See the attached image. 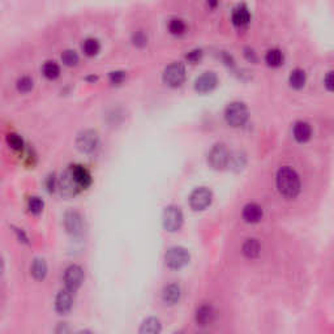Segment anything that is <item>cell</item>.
Masks as SVG:
<instances>
[{
	"label": "cell",
	"instance_id": "f35d334b",
	"mask_svg": "<svg viewBox=\"0 0 334 334\" xmlns=\"http://www.w3.org/2000/svg\"><path fill=\"white\" fill-rule=\"evenodd\" d=\"M205 3L209 9H217L220 5V0H205Z\"/></svg>",
	"mask_w": 334,
	"mask_h": 334
},
{
	"label": "cell",
	"instance_id": "1f68e13d",
	"mask_svg": "<svg viewBox=\"0 0 334 334\" xmlns=\"http://www.w3.org/2000/svg\"><path fill=\"white\" fill-rule=\"evenodd\" d=\"M43 207H45V204H43V201H42L39 197H30V200H29L28 203V208L29 210H30V213L37 216V214L42 213Z\"/></svg>",
	"mask_w": 334,
	"mask_h": 334
},
{
	"label": "cell",
	"instance_id": "8992f818",
	"mask_svg": "<svg viewBox=\"0 0 334 334\" xmlns=\"http://www.w3.org/2000/svg\"><path fill=\"white\" fill-rule=\"evenodd\" d=\"M230 162V154L223 144H216L209 153V163L216 170H222Z\"/></svg>",
	"mask_w": 334,
	"mask_h": 334
},
{
	"label": "cell",
	"instance_id": "d590c367",
	"mask_svg": "<svg viewBox=\"0 0 334 334\" xmlns=\"http://www.w3.org/2000/svg\"><path fill=\"white\" fill-rule=\"evenodd\" d=\"M244 56L248 62H251V63L257 62V55H256V52L253 51L252 48H249V47L244 48Z\"/></svg>",
	"mask_w": 334,
	"mask_h": 334
},
{
	"label": "cell",
	"instance_id": "83f0119b",
	"mask_svg": "<svg viewBox=\"0 0 334 334\" xmlns=\"http://www.w3.org/2000/svg\"><path fill=\"white\" fill-rule=\"evenodd\" d=\"M16 86H17V90L21 92V93H28V92H30L34 88V81H33L31 77L22 76L17 80Z\"/></svg>",
	"mask_w": 334,
	"mask_h": 334
},
{
	"label": "cell",
	"instance_id": "7a4b0ae2",
	"mask_svg": "<svg viewBox=\"0 0 334 334\" xmlns=\"http://www.w3.org/2000/svg\"><path fill=\"white\" fill-rule=\"evenodd\" d=\"M248 109L243 102H231L224 110V119L231 127L238 128L248 120Z\"/></svg>",
	"mask_w": 334,
	"mask_h": 334
},
{
	"label": "cell",
	"instance_id": "836d02e7",
	"mask_svg": "<svg viewBox=\"0 0 334 334\" xmlns=\"http://www.w3.org/2000/svg\"><path fill=\"white\" fill-rule=\"evenodd\" d=\"M127 75L123 71H116V72H111L110 73V81L111 84H114V85H119L125 80Z\"/></svg>",
	"mask_w": 334,
	"mask_h": 334
},
{
	"label": "cell",
	"instance_id": "44dd1931",
	"mask_svg": "<svg viewBox=\"0 0 334 334\" xmlns=\"http://www.w3.org/2000/svg\"><path fill=\"white\" fill-rule=\"evenodd\" d=\"M163 300L167 304H175L179 302L180 299V287L175 283H171L169 286H166L163 289Z\"/></svg>",
	"mask_w": 334,
	"mask_h": 334
},
{
	"label": "cell",
	"instance_id": "2e32d148",
	"mask_svg": "<svg viewBox=\"0 0 334 334\" xmlns=\"http://www.w3.org/2000/svg\"><path fill=\"white\" fill-rule=\"evenodd\" d=\"M71 170H72L73 175L76 178L77 183L81 187V190H86L88 187H90L92 184V175H90V172L81 165H73L69 166Z\"/></svg>",
	"mask_w": 334,
	"mask_h": 334
},
{
	"label": "cell",
	"instance_id": "9c48e42d",
	"mask_svg": "<svg viewBox=\"0 0 334 334\" xmlns=\"http://www.w3.org/2000/svg\"><path fill=\"white\" fill-rule=\"evenodd\" d=\"M84 282V270L79 265H71L64 273V283L71 291H77Z\"/></svg>",
	"mask_w": 334,
	"mask_h": 334
},
{
	"label": "cell",
	"instance_id": "ffe728a7",
	"mask_svg": "<svg viewBox=\"0 0 334 334\" xmlns=\"http://www.w3.org/2000/svg\"><path fill=\"white\" fill-rule=\"evenodd\" d=\"M285 62V55L279 48H270L265 54V63L272 68H278Z\"/></svg>",
	"mask_w": 334,
	"mask_h": 334
},
{
	"label": "cell",
	"instance_id": "52a82bcc",
	"mask_svg": "<svg viewBox=\"0 0 334 334\" xmlns=\"http://www.w3.org/2000/svg\"><path fill=\"white\" fill-rule=\"evenodd\" d=\"M100 136L93 129H86L77 136L76 145L83 153H92L98 148Z\"/></svg>",
	"mask_w": 334,
	"mask_h": 334
},
{
	"label": "cell",
	"instance_id": "ac0fdd59",
	"mask_svg": "<svg viewBox=\"0 0 334 334\" xmlns=\"http://www.w3.org/2000/svg\"><path fill=\"white\" fill-rule=\"evenodd\" d=\"M214 316H216V314H214L213 307L208 306V304H205V306H201L196 312L197 324L200 325V327H207V325H209V324H212V323H213Z\"/></svg>",
	"mask_w": 334,
	"mask_h": 334
},
{
	"label": "cell",
	"instance_id": "30bf717a",
	"mask_svg": "<svg viewBox=\"0 0 334 334\" xmlns=\"http://www.w3.org/2000/svg\"><path fill=\"white\" fill-rule=\"evenodd\" d=\"M252 16L249 8L245 4H238L236 7L232 9L231 13V22L235 28L238 29H245L248 28V25L251 24Z\"/></svg>",
	"mask_w": 334,
	"mask_h": 334
},
{
	"label": "cell",
	"instance_id": "ba28073f",
	"mask_svg": "<svg viewBox=\"0 0 334 334\" xmlns=\"http://www.w3.org/2000/svg\"><path fill=\"white\" fill-rule=\"evenodd\" d=\"M183 224V213L182 210L178 207L166 208L165 213H163V226L167 231H178Z\"/></svg>",
	"mask_w": 334,
	"mask_h": 334
},
{
	"label": "cell",
	"instance_id": "9a60e30c",
	"mask_svg": "<svg viewBox=\"0 0 334 334\" xmlns=\"http://www.w3.org/2000/svg\"><path fill=\"white\" fill-rule=\"evenodd\" d=\"M293 134L298 142H307L310 141L312 137V127L307 121H296L293 127Z\"/></svg>",
	"mask_w": 334,
	"mask_h": 334
},
{
	"label": "cell",
	"instance_id": "f546056e",
	"mask_svg": "<svg viewBox=\"0 0 334 334\" xmlns=\"http://www.w3.org/2000/svg\"><path fill=\"white\" fill-rule=\"evenodd\" d=\"M132 43L138 48H142L148 45V34L144 30L134 31L132 34Z\"/></svg>",
	"mask_w": 334,
	"mask_h": 334
},
{
	"label": "cell",
	"instance_id": "f1b7e54d",
	"mask_svg": "<svg viewBox=\"0 0 334 334\" xmlns=\"http://www.w3.org/2000/svg\"><path fill=\"white\" fill-rule=\"evenodd\" d=\"M62 62L66 64L67 67L76 66L79 63V55L75 50H66L62 54Z\"/></svg>",
	"mask_w": 334,
	"mask_h": 334
},
{
	"label": "cell",
	"instance_id": "5b68a950",
	"mask_svg": "<svg viewBox=\"0 0 334 334\" xmlns=\"http://www.w3.org/2000/svg\"><path fill=\"white\" fill-rule=\"evenodd\" d=\"M166 264L172 269H180L190 262V253L183 247H171L166 252Z\"/></svg>",
	"mask_w": 334,
	"mask_h": 334
},
{
	"label": "cell",
	"instance_id": "e575fe53",
	"mask_svg": "<svg viewBox=\"0 0 334 334\" xmlns=\"http://www.w3.org/2000/svg\"><path fill=\"white\" fill-rule=\"evenodd\" d=\"M324 86L328 92H334V71L328 72L324 77Z\"/></svg>",
	"mask_w": 334,
	"mask_h": 334
},
{
	"label": "cell",
	"instance_id": "6da1fadb",
	"mask_svg": "<svg viewBox=\"0 0 334 334\" xmlns=\"http://www.w3.org/2000/svg\"><path fill=\"white\" fill-rule=\"evenodd\" d=\"M277 188L282 196L294 199L300 192V179L295 170L291 167H282L277 174Z\"/></svg>",
	"mask_w": 334,
	"mask_h": 334
},
{
	"label": "cell",
	"instance_id": "484cf974",
	"mask_svg": "<svg viewBox=\"0 0 334 334\" xmlns=\"http://www.w3.org/2000/svg\"><path fill=\"white\" fill-rule=\"evenodd\" d=\"M101 50V43L96 38H88L83 43V51L88 56H96Z\"/></svg>",
	"mask_w": 334,
	"mask_h": 334
},
{
	"label": "cell",
	"instance_id": "7c38bea8",
	"mask_svg": "<svg viewBox=\"0 0 334 334\" xmlns=\"http://www.w3.org/2000/svg\"><path fill=\"white\" fill-rule=\"evenodd\" d=\"M218 85V76L214 72H205L195 81V89L199 93H209Z\"/></svg>",
	"mask_w": 334,
	"mask_h": 334
},
{
	"label": "cell",
	"instance_id": "e0dca14e",
	"mask_svg": "<svg viewBox=\"0 0 334 334\" xmlns=\"http://www.w3.org/2000/svg\"><path fill=\"white\" fill-rule=\"evenodd\" d=\"M243 218L248 223H256L262 218V209L260 205L255 203L247 204L243 208Z\"/></svg>",
	"mask_w": 334,
	"mask_h": 334
},
{
	"label": "cell",
	"instance_id": "7402d4cb",
	"mask_svg": "<svg viewBox=\"0 0 334 334\" xmlns=\"http://www.w3.org/2000/svg\"><path fill=\"white\" fill-rule=\"evenodd\" d=\"M260 251H261V245H260V243L256 239H247L244 244H243V253H244L245 257H258Z\"/></svg>",
	"mask_w": 334,
	"mask_h": 334
},
{
	"label": "cell",
	"instance_id": "4316f807",
	"mask_svg": "<svg viewBox=\"0 0 334 334\" xmlns=\"http://www.w3.org/2000/svg\"><path fill=\"white\" fill-rule=\"evenodd\" d=\"M161 332V323H159L158 319H154V317H150L148 320L145 321L142 324L141 329H140V333H158Z\"/></svg>",
	"mask_w": 334,
	"mask_h": 334
},
{
	"label": "cell",
	"instance_id": "74e56055",
	"mask_svg": "<svg viewBox=\"0 0 334 334\" xmlns=\"http://www.w3.org/2000/svg\"><path fill=\"white\" fill-rule=\"evenodd\" d=\"M46 186H47L48 192H52V191L55 190V178H54V175L48 176L47 182H46Z\"/></svg>",
	"mask_w": 334,
	"mask_h": 334
},
{
	"label": "cell",
	"instance_id": "d6986e66",
	"mask_svg": "<svg viewBox=\"0 0 334 334\" xmlns=\"http://www.w3.org/2000/svg\"><path fill=\"white\" fill-rule=\"evenodd\" d=\"M307 83V75L302 68H295L291 71L289 76V84L293 89H303Z\"/></svg>",
	"mask_w": 334,
	"mask_h": 334
},
{
	"label": "cell",
	"instance_id": "277c9868",
	"mask_svg": "<svg viewBox=\"0 0 334 334\" xmlns=\"http://www.w3.org/2000/svg\"><path fill=\"white\" fill-rule=\"evenodd\" d=\"M58 188L63 196H66V197L75 196V195H77L79 191L81 190V187H80V184L77 183L76 178H75V175H73L71 167H68L66 171L63 172L62 176L59 178Z\"/></svg>",
	"mask_w": 334,
	"mask_h": 334
},
{
	"label": "cell",
	"instance_id": "d4e9b609",
	"mask_svg": "<svg viewBox=\"0 0 334 334\" xmlns=\"http://www.w3.org/2000/svg\"><path fill=\"white\" fill-rule=\"evenodd\" d=\"M42 73L46 79L55 80L60 75V67L55 62H46L42 67Z\"/></svg>",
	"mask_w": 334,
	"mask_h": 334
},
{
	"label": "cell",
	"instance_id": "8d00e7d4",
	"mask_svg": "<svg viewBox=\"0 0 334 334\" xmlns=\"http://www.w3.org/2000/svg\"><path fill=\"white\" fill-rule=\"evenodd\" d=\"M222 59H223V62H224V64H226V66L232 67L235 64L234 58H232L230 54H227V52H223V54H222Z\"/></svg>",
	"mask_w": 334,
	"mask_h": 334
},
{
	"label": "cell",
	"instance_id": "cb8c5ba5",
	"mask_svg": "<svg viewBox=\"0 0 334 334\" xmlns=\"http://www.w3.org/2000/svg\"><path fill=\"white\" fill-rule=\"evenodd\" d=\"M169 31L172 35H183L187 30V25L184 20L178 17H174L169 21Z\"/></svg>",
	"mask_w": 334,
	"mask_h": 334
},
{
	"label": "cell",
	"instance_id": "603a6c76",
	"mask_svg": "<svg viewBox=\"0 0 334 334\" xmlns=\"http://www.w3.org/2000/svg\"><path fill=\"white\" fill-rule=\"evenodd\" d=\"M47 273V265L43 258H35L31 265V274L35 279H43Z\"/></svg>",
	"mask_w": 334,
	"mask_h": 334
},
{
	"label": "cell",
	"instance_id": "8fae6325",
	"mask_svg": "<svg viewBox=\"0 0 334 334\" xmlns=\"http://www.w3.org/2000/svg\"><path fill=\"white\" fill-rule=\"evenodd\" d=\"M212 192L208 188H197L192 192L190 197V205L193 210L207 209L212 204Z\"/></svg>",
	"mask_w": 334,
	"mask_h": 334
},
{
	"label": "cell",
	"instance_id": "5bb4252c",
	"mask_svg": "<svg viewBox=\"0 0 334 334\" xmlns=\"http://www.w3.org/2000/svg\"><path fill=\"white\" fill-rule=\"evenodd\" d=\"M72 293L73 291L66 289V290H62V291L58 294L56 300H55V308L59 314L63 315L71 311V308H72V306H73Z\"/></svg>",
	"mask_w": 334,
	"mask_h": 334
},
{
	"label": "cell",
	"instance_id": "d6a6232c",
	"mask_svg": "<svg viewBox=\"0 0 334 334\" xmlns=\"http://www.w3.org/2000/svg\"><path fill=\"white\" fill-rule=\"evenodd\" d=\"M203 55H204L203 50H200V48H195V50H192V51H190L187 54L186 58L191 64H197V63L203 59Z\"/></svg>",
	"mask_w": 334,
	"mask_h": 334
},
{
	"label": "cell",
	"instance_id": "4dcf8cb0",
	"mask_svg": "<svg viewBox=\"0 0 334 334\" xmlns=\"http://www.w3.org/2000/svg\"><path fill=\"white\" fill-rule=\"evenodd\" d=\"M7 142L13 150H22L25 146L24 140H22L17 133H8Z\"/></svg>",
	"mask_w": 334,
	"mask_h": 334
},
{
	"label": "cell",
	"instance_id": "3957f363",
	"mask_svg": "<svg viewBox=\"0 0 334 334\" xmlns=\"http://www.w3.org/2000/svg\"><path fill=\"white\" fill-rule=\"evenodd\" d=\"M184 80H186V67L183 66L182 63L175 62L166 67L163 72V83L166 85L178 88L184 83Z\"/></svg>",
	"mask_w": 334,
	"mask_h": 334
},
{
	"label": "cell",
	"instance_id": "4fadbf2b",
	"mask_svg": "<svg viewBox=\"0 0 334 334\" xmlns=\"http://www.w3.org/2000/svg\"><path fill=\"white\" fill-rule=\"evenodd\" d=\"M66 228L71 235H81L84 230L83 218L77 212H68L66 214V220H64Z\"/></svg>",
	"mask_w": 334,
	"mask_h": 334
}]
</instances>
